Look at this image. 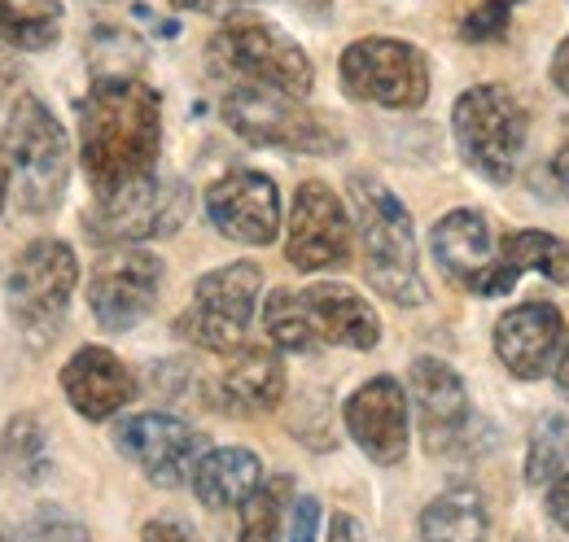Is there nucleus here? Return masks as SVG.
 I'll return each instance as SVG.
<instances>
[{
    "mask_svg": "<svg viewBox=\"0 0 569 542\" xmlns=\"http://www.w3.org/2000/svg\"><path fill=\"white\" fill-rule=\"evenodd\" d=\"M162 97L141 74H101L79 101V162L92 198L158 175Z\"/></svg>",
    "mask_w": 569,
    "mask_h": 542,
    "instance_id": "1",
    "label": "nucleus"
},
{
    "mask_svg": "<svg viewBox=\"0 0 569 542\" xmlns=\"http://www.w3.org/2000/svg\"><path fill=\"white\" fill-rule=\"evenodd\" d=\"M347 193H351V219H356L359 268L372 293L390 298L395 307H426L429 284L417 259L412 210L377 175H351Z\"/></svg>",
    "mask_w": 569,
    "mask_h": 542,
    "instance_id": "2",
    "label": "nucleus"
},
{
    "mask_svg": "<svg viewBox=\"0 0 569 542\" xmlns=\"http://www.w3.org/2000/svg\"><path fill=\"white\" fill-rule=\"evenodd\" d=\"M4 153L13 171V202L22 214H53L71 180V140L58 114L36 97L18 92L4 114Z\"/></svg>",
    "mask_w": 569,
    "mask_h": 542,
    "instance_id": "3",
    "label": "nucleus"
},
{
    "mask_svg": "<svg viewBox=\"0 0 569 542\" xmlns=\"http://www.w3.org/2000/svg\"><path fill=\"white\" fill-rule=\"evenodd\" d=\"M207 62L228 83H263V88H277L289 97H302V101L316 88V67H311L307 49L277 22L254 18V13L223 18V27L207 44Z\"/></svg>",
    "mask_w": 569,
    "mask_h": 542,
    "instance_id": "4",
    "label": "nucleus"
},
{
    "mask_svg": "<svg viewBox=\"0 0 569 542\" xmlns=\"http://www.w3.org/2000/svg\"><path fill=\"white\" fill-rule=\"evenodd\" d=\"M74 289H79V259L58 237H36L13 259L9 280H4V307L27 345H36V350L53 345V338L62 333V324L71 315Z\"/></svg>",
    "mask_w": 569,
    "mask_h": 542,
    "instance_id": "5",
    "label": "nucleus"
},
{
    "mask_svg": "<svg viewBox=\"0 0 569 542\" xmlns=\"http://www.w3.org/2000/svg\"><path fill=\"white\" fill-rule=\"evenodd\" d=\"M451 136L469 171H478L491 184H508L530 140V114L521 97H512L503 83H478L456 97Z\"/></svg>",
    "mask_w": 569,
    "mask_h": 542,
    "instance_id": "6",
    "label": "nucleus"
},
{
    "mask_svg": "<svg viewBox=\"0 0 569 542\" xmlns=\"http://www.w3.org/2000/svg\"><path fill=\"white\" fill-rule=\"evenodd\" d=\"M228 132L241 136L254 149H281V153H338L342 132L325 114H316L302 97H289L263 83H228L223 101Z\"/></svg>",
    "mask_w": 569,
    "mask_h": 542,
    "instance_id": "7",
    "label": "nucleus"
},
{
    "mask_svg": "<svg viewBox=\"0 0 569 542\" xmlns=\"http://www.w3.org/2000/svg\"><path fill=\"white\" fill-rule=\"evenodd\" d=\"M259 298H263L259 263L241 259L207 271L193 284V302L176 315V338L211 354H232L246 345V333L259 315Z\"/></svg>",
    "mask_w": 569,
    "mask_h": 542,
    "instance_id": "8",
    "label": "nucleus"
},
{
    "mask_svg": "<svg viewBox=\"0 0 569 542\" xmlns=\"http://www.w3.org/2000/svg\"><path fill=\"white\" fill-rule=\"evenodd\" d=\"M342 88L351 101L381 106V110H421L429 101V58L421 44L399 36H363L347 44L342 62Z\"/></svg>",
    "mask_w": 569,
    "mask_h": 542,
    "instance_id": "9",
    "label": "nucleus"
},
{
    "mask_svg": "<svg viewBox=\"0 0 569 542\" xmlns=\"http://www.w3.org/2000/svg\"><path fill=\"white\" fill-rule=\"evenodd\" d=\"M408 399H412V415H417V429L426 438L429 455H473L478 451L473 433L487 420L473 411L465 377L447 359H433V354L412 359Z\"/></svg>",
    "mask_w": 569,
    "mask_h": 542,
    "instance_id": "10",
    "label": "nucleus"
},
{
    "mask_svg": "<svg viewBox=\"0 0 569 542\" xmlns=\"http://www.w3.org/2000/svg\"><path fill=\"white\" fill-rule=\"evenodd\" d=\"M284 259L293 271H342L356 263V219L347 202L320 184L302 180L284 214Z\"/></svg>",
    "mask_w": 569,
    "mask_h": 542,
    "instance_id": "11",
    "label": "nucleus"
},
{
    "mask_svg": "<svg viewBox=\"0 0 569 542\" xmlns=\"http://www.w3.org/2000/svg\"><path fill=\"white\" fill-rule=\"evenodd\" d=\"M114 451L137 469V473L158 485V490H176V485H189V476L198 469V460L211 451L202 442V433L171 415V411H137V415H123L110 433Z\"/></svg>",
    "mask_w": 569,
    "mask_h": 542,
    "instance_id": "12",
    "label": "nucleus"
},
{
    "mask_svg": "<svg viewBox=\"0 0 569 542\" xmlns=\"http://www.w3.org/2000/svg\"><path fill=\"white\" fill-rule=\"evenodd\" d=\"M429 250L433 263L447 271L460 289L478 293V298H503L517 289V271L499 259V237L491 219L482 210H447L433 228H429Z\"/></svg>",
    "mask_w": 569,
    "mask_h": 542,
    "instance_id": "13",
    "label": "nucleus"
},
{
    "mask_svg": "<svg viewBox=\"0 0 569 542\" xmlns=\"http://www.w3.org/2000/svg\"><path fill=\"white\" fill-rule=\"evenodd\" d=\"M189 214V193L176 180H141L123 193L110 198H92V205L83 210V232L97 245L123 250L149 237H171Z\"/></svg>",
    "mask_w": 569,
    "mask_h": 542,
    "instance_id": "14",
    "label": "nucleus"
},
{
    "mask_svg": "<svg viewBox=\"0 0 569 542\" xmlns=\"http://www.w3.org/2000/svg\"><path fill=\"white\" fill-rule=\"evenodd\" d=\"M162 293V259L123 245L92 263L88 275V311L106 333H132L153 315Z\"/></svg>",
    "mask_w": 569,
    "mask_h": 542,
    "instance_id": "15",
    "label": "nucleus"
},
{
    "mask_svg": "<svg viewBox=\"0 0 569 542\" xmlns=\"http://www.w3.org/2000/svg\"><path fill=\"white\" fill-rule=\"evenodd\" d=\"M207 219L214 223L219 237L250 245V250H263L277 237H284L281 189L268 171L237 167L207 189Z\"/></svg>",
    "mask_w": 569,
    "mask_h": 542,
    "instance_id": "16",
    "label": "nucleus"
},
{
    "mask_svg": "<svg viewBox=\"0 0 569 542\" xmlns=\"http://www.w3.org/2000/svg\"><path fill=\"white\" fill-rule=\"evenodd\" d=\"M342 424H347V438L363 451V460H372L377 469L403 464L408 460V442H412L408 385H399V377L363 381L342 403Z\"/></svg>",
    "mask_w": 569,
    "mask_h": 542,
    "instance_id": "17",
    "label": "nucleus"
},
{
    "mask_svg": "<svg viewBox=\"0 0 569 542\" xmlns=\"http://www.w3.org/2000/svg\"><path fill=\"white\" fill-rule=\"evenodd\" d=\"M202 390H207L214 411H228V415H268V411H277L284 403V390H289L281 350L246 341L241 350L223 354V363L214 368V377Z\"/></svg>",
    "mask_w": 569,
    "mask_h": 542,
    "instance_id": "18",
    "label": "nucleus"
},
{
    "mask_svg": "<svg viewBox=\"0 0 569 542\" xmlns=\"http://www.w3.org/2000/svg\"><path fill=\"white\" fill-rule=\"evenodd\" d=\"M566 320L552 302L535 298V302H517L512 311H503L496 320V359L503 363L508 377L517 381H543L566 345Z\"/></svg>",
    "mask_w": 569,
    "mask_h": 542,
    "instance_id": "19",
    "label": "nucleus"
},
{
    "mask_svg": "<svg viewBox=\"0 0 569 542\" xmlns=\"http://www.w3.org/2000/svg\"><path fill=\"white\" fill-rule=\"evenodd\" d=\"M62 394L74 415L106 424L137 399V377L110 345H79L62 363Z\"/></svg>",
    "mask_w": 569,
    "mask_h": 542,
    "instance_id": "20",
    "label": "nucleus"
},
{
    "mask_svg": "<svg viewBox=\"0 0 569 542\" xmlns=\"http://www.w3.org/2000/svg\"><path fill=\"white\" fill-rule=\"evenodd\" d=\"M298 293H302L307 320H311L320 345H342V350L381 345V315L359 289L338 284V280H320V284H307Z\"/></svg>",
    "mask_w": 569,
    "mask_h": 542,
    "instance_id": "21",
    "label": "nucleus"
},
{
    "mask_svg": "<svg viewBox=\"0 0 569 542\" xmlns=\"http://www.w3.org/2000/svg\"><path fill=\"white\" fill-rule=\"evenodd\" d=\"M268 481L263 460L250 446H211L189 476V490L211 512H241V503Z\"/></svg>",
    "mask_w": 569,
    "mask_h": 542,
    "instance_id": "22",
    "label": "nucleus"
},
{
    "mask_svg": "<svg viewBox=\"0 0 569 542\" xmlns=\"http://www.w3.org/2000/svg\"><path fill=\"white\" fill-rule=\"evenodd\" d=\"M421 542H487L491 508L478 485H451L433 494L421 512Z\"/></svg>",
    "mask_w": 569,
    "mask_h": 542,
    "instance_id": "23",
    "label": "nucleus"
},
{
    "mask_svg": "<svg viewBox=\"0 0 569 542\" xmlns=\"http://www.w3.org/2000/svg\"><path fill=\"white\" fill-rule=\"evenodd\" d=\"M62 0H0V44L13 53H44L62 40Z\"/></svg>",
    "mask_w": 569,
    "mask_h": 542,
    "instance_id": "24",
    "label": "nucleus"
},
{
    "mask_svg": "<svg viewBox=\"0 0 569 542\" xmlns=\"http://www.w3.org/2000/svg\"><path fill=\"white\" fill-rule=\"evenodd\" d=\"M0 460H4L9 473L18 476V481H27V485H36V481H44V476L53 473V442H49L44 420L31 415V411H18L4 424Z\"/></svg>",
    "mask_w": 569,
    "mask_h": 542,
    "instance_id": "25",
    "label": "nucleus"
},
{
    "mask_svg": "<svg viewBox=\"0 0 569 542\" xmlns=\"http://www.w3.org/2000/svg\"><path fill=\"white\" fill-rule=\"evenodd\" d=\"M293 481L289 476H268L246 503L237 521V542H284L289 512H293Z\"/></svg>",
    "mask_w": 569,
    "mask_h": 542,
    "instance_id": "26",
    "label": "nucleus"
},
{
    "mask_svg": "<svg viewBox=\"0 0 569 542\" xmlns=\"http://www.w3.org/2000/svg\"><path fill=\"white\" fill-rule=\"evenodd\" d=\"M499 259L517 275L535 271L552 284H569V245L552 232H539V228H521V232H508L499 241Z\"/></svg>",
    "mask_w": 569,
    "mask_h": 542,
    "instance_id": "27",
    "label": "nucleus"
},
{
    "mask_svg": "<svg viewBox=\"0 0 569 542\" xmlns=\"http://www.w3.org/2000/svg\"><path fill=\"white\" fill-rule=\"evenodd\" d=\"M263 333H268V345H277L281 354H316L325 350L311 320H307V307H302V293L298 289H272L263 298Z\"/></svg>",
    "mask_w": 569,
    "mask_h": 542,
    "instance_id": "28",
    "label": "nucleus"
},
{
    "mask_svg": "<svg viewBox=\"0 0 569 542\" xmlns=\"http://www.w3.org/2000/svg\"><path fill=\"white\" fill-rule=\"evenodd\" d=\"M569 469V415L548 411L535 420L530 442H526V481L535 490H548Z\"/></svg>",
    "mask_w": 569,
    "mask_h": 542,
    "instance_id": "29",
    "label": "nucleus"
},
{
    "mask_svg": "<svg viewBox=\"0 0 569 542\" xmlns=\"http://www.w3.org/2000/svg\"><path fill=\"white\" fill-rule=\"evenodd\" d=\"M512 9H517V0H478L460 22V40H469V44L503 40L512 27Z\"/></svg>",
    "mask_w": 569,
    "mask_h": 542,
    "instance_id": "30",
    "label": "nucleus"
},
{
    "mask_svg": "<svg viewBox=\"0 0 569 542\" xmlns=\"http://www.w3.org/2000/svg\"><path fill=\"white\" fill-rule=\"evenodd\" d=\"M31 542H92L88 539V530L74 521V516H67L62 508H40V516L31 521V534H27Z\"/></svg>",
    "mask_w": 569,
    "mask_h": 542,
    "instance_id": "31",
    "label": "nucleus"
},
{
    "mask_svg": "<svg viewBox=\"0 0 569 542\" xmlns=\"http://www.w3.org/2000/svg\"><path fill=\"white\" fill-rule=\"evenodd\" d=\"M320 539V499L316 494H298L293 512H289V530L284 542H316Z\"/></svg>",
    "mask_w": 569,
    "mask_h": 542,
    "instance_id": "32",
    "label": "nucleus"
},
{
    "mask_svg": "<svg viewBox=\"0 0 569 542\" xmlns=\"http://www.w3.org/2000/svg\"><path fill=\"white\" fill-rule=\"evenodd\" d=\"M141 542H202V539H198L193 525H184L176 516H153V521H144Z\"/></svg>",
    "mask_w": 569,
    "mask_h": 542,
    "instance_id": "33",
    "label": "nucleus"
},
{
    "mask_svg": "<svg viewBox=\"0 0 569 542\" xmlns=\"http://www.w3.org/2000/svg\"><path fill=\"white\" fill-rule=\"evenodd\" d=\"M543 512H548L552 525H561V530L569 534V469L543 490Z\"/></svg>",
    "mask_w": 569,
    "mask_h": 542,
    "instance_id": "34",
    "label": "nucleus"
},
{
    "mask_svg": "<svg viewBox=\"0 0 569 542\" xmlns=\"http://www.w3.org/2000/svg\"><path fill=\"white\" fill-rule=\"evenodd\" d=\"M171 9H180V13H207V18H232V13H241L246 4H254V0H167Z\"/></svg>",
    "mask_w": 569,
    "mask_h": 542,
    "instance_id": "35",
    "label": "nucleus"
},
{
    "mask_svg": "<svg viewBox=\"0 0 569 542\" xmlns=\"http://www.w3.org/2000/svg\"><path fill=\"white\" fill-rule=\"evenodd\" d=\"M543 175H548L552 193H561V198H569V136L561 140V149L552 153V162L543 167Z\"/></svg>",
    "mask_w": 569,
    "mask_h": 542,
    "instance_id": "36",
    "label": "nucleus"
},
{
    "mask_svg": "<svg viewBox=\"0 0 569 542\" xmlns=\"http://www.w3.org/2000/svg\"><path fill=\"white\" fill-rule=\"evenodd\" d=\"M325 542H368V530L359 525L351 512H333L329 516V539Z\"/></svg>",
    "mask_w": 569,
    "mask_h": 542,
    "instance_id": "37",
    "label": "nucleus"
},
{
    "mask_svg": "<svg viewBox=\"0 0 569 542\" xmlns=\"http://www.w3.org/2000/svg\"><path fill=\"white\" fill-rule=\"evenodd\" d=\"M548 74H552V88L569 97V36L561 40V44H557V53H552V67H548Z\"/></svg>",
    "mask_w": 569,
    "mask_h": 542,
    "instance_id": "38",
    "label": "nucleus"
},
{
    "mask_svg": "<svg viewBox=\"0 0 569 542\" xmlns=\"http://www.w3.org/2000/svg\"><path fill=\"white\" fill-rule=\"evenodd\" d=\"M13 198V171H9V153H4V136H0V214Z\"/></svg>",
    "mask_w": 569,
    "mask_h": 542,
    "instance_id": "39",
    "label": "nucleus"
},
{
    "mask_svg": "<svg viewBox=\"0 0 569 542\" xmlns=\"http://www.w3.org/2000/svg\"><path fill=\"white\" fill-rule=\"evenodd\" d=\"M552 381H557V390L569 399V338L561 345V359H557V368H552Z\"/></svg>",
    "mask_w": 569,
    "mask_h": 542,
    "instance_id": "40",
    "label": "nucleus"
},
{
    "mask_svg": "<svg viewBox=\"0 0 569 542\" xmlns=\"http://www.w3.org/2000/svg\"><path fill=\"white\" fill-rule=\"evenodd\" d=\"M307 4H329V0H307Z\"/></svg>",
    "mask_w": 569,
    "mask_h": 542,
    "instance_id": "41",
    "label": "nucleus"
},
{
    "mask_svg": "<svg viewBox=\"0 0 569 542\" xmlns=\"http://www.w3.org/2000/svg\"><path fill=\"white\" fill-rule=\"evenodd\" d=\"M0 542H9V539H4V534H0Z\"/></svg>",
    "mask_w": 569,
    "mask_h": 542,
    "instance_id": "42",
    "label": "nucleus"
}]
</instances>
